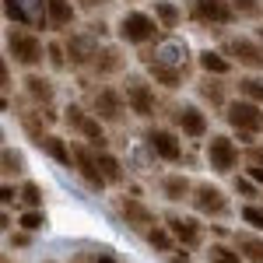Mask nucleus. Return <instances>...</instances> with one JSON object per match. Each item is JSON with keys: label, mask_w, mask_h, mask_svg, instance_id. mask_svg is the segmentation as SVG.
<instances>
[{"label": "nucleus", "mask_w": 263, "mask_h": 263, "mask_svg": "<svg viewBox=\"0 0 263 263\" xmlns=\"http://www.w3.org/2000/svg\"><path fill=\"white\" fill-rule=\"evenodd\" d=\"M63 46H67L70 67H78V70H91L95 60H99V53H102L99 35H91V32H70L63 39Z\"/></svg>", "instance_id": "9d476101"}, {"label": "nucleus", "mask_w": 263, "mask_h": 263, "mask_svg": "<svg viewBox=\"0 0 263 263\" xmlns=\"http://www.w3.org/2000/svg\"><path fill=\"white\" fill-rule=\"evenodd\" d=\"M116 32H120L123 42H130V46H151V42L158 39V32H162V25L155 14H147V11H126L116 25Z\"/></svg>", "instance_id": "7ed1b4c3"}, {"label": "nucleus", "mask_w": 263, "mask_h": 263, "mask_svg": "<svg viewBox=\"0 0 263 263\" xmlns=\"http://www.w3.org/2000/svg\"><path fill=\"white\" fill-rule=\"evenodd\" d=\"M123 67H126V57H123L116 46H102L99 60H95V67H91V74L95 78H116Z\"/></svg>", "instance_id": "5701e85b"}, {"label": "nucleus", "mask_w": 263, "mask_h": 263, "mask_svg": "<svg viewBox=\"0 0 263 263\" xmlns=\"http://www.w3.org/2000/svg\"><path fill=\"white\" fill-rule=\"evenodd\" d=\"M224 120H228L232 134H235L239 141L253 147V141L263 134V105H256V102H249V99H242V95H239V99L228 102Z\"/></svg>", "instance_id": "f03ea898"}, {"label": "nucleus", "mask_w": 263, "mask_h": 263, "mask_svg": "<svg viewBox=\"0 0 263 263\" xmlns=\"http://www.w3.org/2000/svg\"><path fill=\"white\" fill-rule=\"evenodd\" d=\"M207 165H211V172H218V176H228V172H235V165H239V144L232 141L228 134H211V141H207Z\"/></svg>", "instance_id": "1a4fd4ad"}, {"label": "nucleus", "mask_w": 263, "mask_h": 263, "mask_svg": "<svg viewBox=\"0 0 263 263\" xmlns=\"http://www.w3.org/2000/svg\"><path fill=\"white\" fill-rule=\"evenodd\" d=\"M197 63H200L203 74H218V78H224V74L232 70V60L224 57L221 49H200V53H197Z\"/></svg>", "instance_id": "393cba45"}, {"label": "nucleus", "mask_w": 263, "mask_h": 263, "mask_svg": "<svg viewBox=\"0 0 263 263\" xmlns=\"http://www.w3.org/2000/svg\"><path fill=\"white\" fill-rule=\"evenodd\" d=\"M74 168H78V176L84 179L88 190L102 193V190L109 186L105 176H102V168H99V147H91V144H74Z\"/></svg>", "instance_id": "9b49d317"}, {"label": "nucleus", "mask_w": 263, "mask_h": 263, "mask_svg": "<svg viewBox=\"0 0 263 263\" xmlns=\"http://www.w3.org/2000/svg\"><path fill=\"white\" fill-rule=\"evenodd\" d=\"M239 95L249 102H256V105H263V74H246V78H239Z\"/></svg>", "instance_id": "c756f323"}, {"label": "nucleus", "mask_w": 263, "mask_h": 263, "mask_svg": "<svg viewBox=\"0 0 263 263\" xmlns=\"http://www.w3.org/2000/svg\"><path fill=\"white\" fill-rule=\"evenodd\" d=\"M232 7L242 21H256L263 14V0H232Z\"/></svg>", "instance_id": "f704fd0d"}, {"label": "nucleus", "mask_w": 263, "mask_h": 263, "mask_svg": "<svg viewBox=\"0 0 263 263\" xmlns=\"http://www.w3.org/2000/svg\"><path fill=\"white\" fill-rule=\"evenodd\" d=\"M165 224H168V232L176 235V242H179V246H186V249H197V246L203 242V224L197 221V218L168 214V218H165Z\"/></svg>", "instance_id": "dca6fc26"}, {"label": "nucleus", "mask_w": 263, "mask_h": 263, "mask_svg": "<svg viewBox=\"0 0 263 263\" xmlns=\"http://www.w3.org/2000/svg\"><path fill=\"white\" fill-rule=\"evenodd\" d=\"M18 224L25 228V232H42L46 224H49V218H46V211H21V218H18Z\"/></svg>", "instance_id": "72a5a7b5"}, {"label": "nucleus", "mask_w": 263, "mask_h": 263, "mask_svg": "<svg viewBox=\"0 0 263 263\" xmlns=\"http://www.w3.org/2000/svg\"><path fill=\"white\" fill-rule=\"evenodd\" d=\"M81 11H99V7H105V4H112V0H74Z\"/></svg>", "instance_id": "a19ab883"}, {"label": "nucleus", "mask_w": 263, "mask_h": 263, "mask_svg": "<svg viewBox=\"0 0 263 263\" xmlns=\"http://www.w3.org/2000/svg\"><path fill=\"white\" fill-rule=\"evenodd\" d=\"M232 242H235V249L242 253L246 263H263V239L256 235V232H235Z\"/></svg>", "instance_id": "b1692460"}, {"label": "nucleus", "mask_w": 263, "mask_h": 263, "mask_svg": "<svg viewBox=\"0 0 263 263\" xmlns=\"http://www.w3.org/2000/svg\"><path fill=\"white\" fill-rule=\"evenodd\" d=\"M21 84H25V95L35 102V105H49V102L57 99V84H53V78H46V74H39V70H28Z\"/></svg>", "instance_id": "6ab92c4d"}, {"label": "nucleus", "mask_w": 263, "mask_h": 263, "mask_svg": "<svg viewBox=\"0 0 263 263\" xmlns=\"http://www.w3.org/2000/svg\"><path fill=\"white\" fill-rule=\"evenodd\" d=\"M102 123H120L126 112V99H123V88H99L91 91V105H88Z\"/></svg>", "instance_id": "f8f14e48"}, {"label": "nucleus", "mask_w": 263, "mask_h": 263, "mask_svg": "<svg viewBox=\"0 0 263 263\" xmlns=\"http://www.w3.org/2000/svg\"><path fill=\"white\" fill-rule=\"evenodd\" d=\"M28 235H32V232H25V228H21L18 235H11V246H18V249H21V246H28V242H32Z\"/></svg>", "instance_id": "79ce46f5"}, {"label": "nucleus", "mask_w": 263, "mask_h": 263, "mask_svg": "<svg viewBox=\"0 0 263 263\" xmlns=\"http://www.w3.org/2000/svg\"><path fill=\"white\" fill-rule=\"evenodd\" d=\"M120 218L130 224L134 232H141V235H147V232L158 224L155 211H151V207H147L141 197H120Z\"/></svg>", "instance_id": "4468645a"}, {"label": "nucleus", "mask_w": 263, "mask_h": 263, "mask_svg": "<svg viewBox=\"0 0 263 263\" xmlns=\"http://www.w3.org/2000/svg\"><path fill=\"white\" fill-rule=\"evenodd\" d=\"M120 88H123V99H126V109H130L134 116H141V120H151V116H155L158 99H155V84L147 81V78L126 74Z\"/></svg>", "instance_id": "39448f33"}, {"label": "nucleus", "mask_w": 263, "mask_h": 263, "mask_svg": "<svg viewBox=\"0 0 263 263\" xmlns=\"http://www.w3.org/2000/svg\"><path fill=\"white\" fill-rule=\"evenodd\" d=\"M197 95H200V102H207L211 109H228V84H224V78H218V74H203L200 81H197Z\"/></svg>", "instance_id": "a211bd4d"}, {"label": "nucleus", "mask_w": 263, "mask_h": 263, "mask_svg": "<svg viewBox=\"0 0 263 263\" xmlns=\"http://www.w3.org/2000/svg\"><path fill=\"white\" fill-rule=\"evenodd\" d=\"M239 214H242V221L249 224L253 232H263V207H256V203H246Z\"/></svg>", "instance_id": "c9c22d12"}, {"label": "nucleus", "mask_w": 263, "mask_h": 263, "mask_svg": "<svg viewBox=\"0 0 263 263\" xmlns=\"http://www.w3.org/2000/svg\"><path fill=\"white\" fill-rule=\"evenodd\" d=\"M147 74L155 78V84H162V88H168V91H176L182 84V74L186 70H179V67H172V63H165V60H155V57H147Z\"/></svg>", "instance_id": "4be33fe9"}, {"label": "nucleus", "mask_w": 263, "mask_h": 263, "mask_svg": "<svg viewBox=\"0 0 263 263\" xmlns=\"http://www.w3.org/2000/svg\"><path fill=\"white\" fill-rule=\"evenodd\" d=\"M246 176L256 182V186H263V165L260 162H249V165H246Z\"/></svg>", "instance_id": "ea45409f"}, {"label": "nucleus", "mask_w": 263, "mask_h": 263, "mask_svg": "<svg viewBox=\"0 0 263 263\" xmlns=\"http://www.w3.org/2000/svg\"><path fill=\"white\" fill-rule=\"evenodd\" d=\"M4 46H7V57L18 63V67H25V70H39L42 63H46V42H42L35 32H28L25 25L7 28Z\"/></svg>", "instance_id": "f257e3e1"}, {"label": "nucleus", "mask_w": 263, "mask_h": 263, "mask_svg": "<svg viewBox=\"0 0 263 263\" xmlns=\"http://www.w3.org/2000/svg\"><path fill=\"white\" fill-rule=\"evenodd\" d=\"M168 263H190V260H186V256H172Z\"/></svg>", "instance_id": "de8ad7c7"}, {"label": "nucleus", "mask_w": 263, "mask_h": 263, "mask_svg": "<svg viewBox=\"0 0 263 263\" xmlns=\"http://www.w3.org/2000/svg\"><path fill=\"white\" fill-rule=\"evenodd\" d=\"M42 263H57V260H42Z\"/></svg>", "instance_id": "8fccbe9b"}, {"label": "nucleus", "mask_w": 263, "mask_h": 263, "mask_svg": "<svg viewBox=\"0 0 263 263\" xmlns=\"http://www.w3.org/2000/svg\"><path fill=\"white\" fill-rule=\"evenodd\" d=\"M144 239H147V246H151V249H158V253H172V249L179 246V242H176V235L168 232V224H155Z\"/></svg>", "instance_id": "c85d7f7f"}, {"label": "nucleus", "mask_w": 263, "mask_h": 263, "mask_svg": "<svg viewBox=\"0 0 263 263\" xmlns=\"http://www.w3.org/2000/svg\"><path fill=\"white\" fill-rule=\"evenodd\" d=\"M88 32H91V35H109V25H105V21H91Z\"/></svg>", "instance_id": "37998d69"}, {"label": "nucleus", "mask_w": 263, "mask_h": 263, "mask_svg": "<svg viewBox=\"0 0 263 263\" xmlns=\"http://www.w3.org/2000/svg\"><path fill=\"white\" fill-rule=\"evenodd\" d=\"M256 39H260V42H263V28H260V32H256Z\"/></svg>", "instance_id": "09e8293b"}, {"label": "nucleus", "mask_w": 263, "mask_h": 263, "mask_svg": "<svg viewBox=\"0 0 263 263\" xmlns=\"http://www.w3.org/2000/svg\"><path fill=\"white\" fill-rule=\"evenodd\" d=\"M221 53L232 63H239L253 74H263V42L260 39H249V35H228L221 42Z\"/></svg>", "instance_id": "0eeeda50"}, {"label": "nucleus", "mask_w": 263, "mask_h": 263, "mask_svg": "<svg viewBox=\"0 0 263 263\" xmlns=\"http://www.w3.org/2000/svg\"><path fill=\"white\" fill-rule=\"evenodd\" d=\"M70 263H99V256H91V253H78Z\"/></svg>", "instance_id": "c03bdc74"}, {"label": "nucleus", "mask_w": 263, "mask_h": 263, "mask_svg": "<svg viewBox=\"0 0 263 263\" xmlns=\"http://www.w3.org/2000/svg\"><path fill=\"white\" fill-rule=\"evenodd\" d=\"M235 193H242V197H256V182L249 179V176H235Z\"/></svg>", "instance_id": "e433bc0d"}, {"label": "nucleus", "mask_w": 263, "mask_h": 263, "mask_svg": "<svg viewBox=\"0 0 263 263\" xmlns=\"http://www.w3.org/2000/svg\"><path fill=\"white\" fill-rule=\"evenodd\" d=\"M190 21L200 28H228L239 21V14L232 0H190Z\"/></svg>", "instance_id": "423d86ee"}, {"label": "nucleus", "mask_w": 263, "mask_h": 263, "mask_svg": "<svg viewBox=\"0 0 263 263\" xmlns=\"http://www.w3.org/2000/svg\"><path fill=\"white\" fill-rule=\"evenodd\" d=\"M42 197H46V193H42V186L39 182H21V203H25V207H28V211H39L42 207Z\"/></svg>", "instance_id": "2f4dec72"}, {"label": "nucleus", "mask_w": 263, "mask_h": 263, "mask_svg": "<svg viewBox=\"0 0 263 263\" xmlns=\"http://www.w3.org/2000/svg\"><path fill=\"white\" fill-rule=\"evenodd\" d=\"M0 84H4V95L11 91V57L0 60Z\"/></svg>", "instance_id": "4c0bfd02"}, {"label": "nucleus", "mask_w": 263, "mask_h": 263, "mask_svg": "<svg viewBox=\"0 0 263 263\" xmlns=\"http://www.w3.org/2000/svg\"><path fill=\"white\" fill-rule=\"evenodd\" d=\"M0 165H4V179H11V176H21L25 168H28V162H25V155H21L18 147H4L0 151Z\"/></svg>", "instance_id": "cd10ccee"}, {"label": "nucleus", "mask_w": 263, "mask_h": 263, "mask_svg": "<svg viewBox=\"0 0 263 263\" xmlns=\"http://www.w3.org/2000/svg\"><path fill=\"white\" fill-rule=\"evenodd\" d=\"M190 203H193V211H197L200 218H224V214L232 211L228 193H224L221 186H214V182H197Z\"/></svg>", "instance_id": "6e6552de"}, {"label": "nucleus", "mask_w": 263, "mask_h": 263, "mask_svg": "<svg viewBox=\"0 0 263 263\" xmlns=\"http://www.w3.org/2000/svg\"><path fill=\"white\" fill-rule=\"evenodd\" d=\"M42 7H46L49 28H57V32L74 28V21H78V4L74 0H42Z\"/></svg>", "instance_id": "f3484780"}, {"label": "nucleus", "mask_w": 263, "mask_h": 263, "mask_svg": "<svg viewBox=\"0 0 263 263\" xmlns=\"http://www.w3.org/2000/svg\"><path fill=\"white\" fill-rule=\"evenodd\" d=\"M193 186L197 182H190L182 172H172V176H162V182H158V190H162V197L168 203H182L193 197Z\"/></svg>", "instance_id": "412c9836"}, {"label": "nucleus", "mask_w": 263, "mask_h": 263, "mask_svg": "<svg viewBox=\"0 0 263 263\" xmlns=\"http://www.w3.org/2000/svg\"><path fill=\"white\" fill-rule=\"evenodd\" d=\"M99 263H116V260H112L109 253H102V256H99Z\"/></svg>", "instance_id": "49530a36"}, {"label": "nucleus", "mask_w": 263, "mask_h": 263, "mask_svg": "<svg viewBox=\"0 0 263 263\" xmlns=\"http://www.w3.org/2000/svg\"><path fill=\"white\" fill-rule=\"evenodd\" d=\"M176 126H179L182 137H190V141H203V137L211 134L207 112H203L200 105H179V109H176Z\"/></svg>", "instance_id": "2eb2a0df"}, {"label": "nucleus", "mask_w": 263, "mask_h": 263, "mask_svg": "<svg viewBox=\"0 0 263 263\" xmlns=\"http://www.w3.org/2000/svg\"><path fill=\"white\" fill-rule=\"evenodd\" d=\"M207 260H211V263H242V253L235 249V242H232V246L214 242L211 249H207Z\"/></svg>", "instance_id": "7c9ffc66"}, {"label": "nucleus", "mask_w": 263, "mask_h": 263, "mask_svg": "<svg viewBox=\"0 0 263 263\" xmlns=\"http://www.w3.org/2000/svg\"><path fill=\"white\" fill-rule=\"evenodd\" d=\"M99 168H102V176H105V182L109 186H123L126 182V172H123V165L116 155H109V151H99Z\"/></svg>", "instance_id": "bb28decb"}, {"label": "nucleus", "mask_w": 263, "mask_h": 263, "mask_svg": "<svg viewBox=\"0 0 263 263\" xmlns=\"http://www.w3.org/2000/svg\"><path fill=\"white\" fill-rule=\"evenodd\" d=\"M147 147H151V155L155 158H162V162H182V141L176 130H168V126H151L147 130Z\"/></svg>", "instance_id": "ddd939ff"}, {"label": "nucleus", "mask_w": 263, "mask_h": 263, "mask_svg": "<svg viewBox=\"0 0 263 263\" xmlns=\"http://www.w3.org/2000/svg\"><path fill=\"white\" fill-rule=\"evenodd\" d=\"M151 14L158 18V25H162V32H176L182 21V11L172 4V0H155L151 4Z\"/></svg>", "instance_id": "a878e982"}, {"label": "nucleus", "mask_w": 263, "mask_h": 263, "mask_svg": "<svg viewBox=\"0 0 263 263\" xmlns=\"http://www.w3.org/2000/svg\"><path fill=\"white\" fill-rule=\"evenodd\" d=\"M35 147H39L46 158H53L60 168H74V147L63 141V137H57V134H46L42 141H35Z\"/></svg>", "instance_id": "aec40b11"}, {"label": "nucleus", "mask_w": 263, "mask_h": 263, "mask_svg": "<svg viewBox=\"0 0 263 263\" xmlns=\"http://www.w3.org/2000/svg\"><path fill=\"white\" fill-rule=\"evenodd\" d=\"M0 200H4V207H11L14 200H21V190H14L11 182H4V190H0Z\"/></svg>", "instance_id": "58836bf2"}, {"label": "nucleus", "mask_w": 263, "mask_h": 263, "mask_svg": "<svg viewBox=\"0 0 263 263\" xmlns=\"http://www.w3.org/2000/svg\"><path fill=\"white\" fill-rule=\"evenodd\" d=\"M249 162H260L263 165V147H256V144L249 147Z\"/></svg>", "instance_id": "a18cd8bd"}, {"label": "nucleus", "mask_w": 263, "mask_h": 263, "mask_svg": "<svg viewBox=\"0 0 263 263\" xmlns=\"http://www.w3.org/2000/svg\"><path fill=\"white\" fill-rule=\"evenodd\" d=\"M46 63H49L53 70H63V67H70L67 46H63V42H49V46H46Z\"/></svg>", "instance_id": "473e14b6"}, {"label": "nucleus", "mask_w": 263, "mask_h": 263, "mask_svg": "<svg viewBox=\"0 0 263 263\" xmlns=\"http://www.w3.org/2000/svg\"><path fill=\"white\" fill-rule=\"evenodd\" d=\"M63 123L81 137V141H88L91 147H99V151H105V130H102V120L91 112V109H84V105H78V102H70L67 109H63Z\"/></svg>", "instance_id": "20e7f679"}]
</instances>
